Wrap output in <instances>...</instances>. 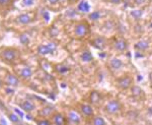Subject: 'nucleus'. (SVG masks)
Wrapping results in <instances>:
<instances>
[{"mask_svg": "<svg viewBox=\"0 0 152 125\" xmlns=\"http://www.w3.org/2000/svg\"><path fill=\"white\" fill-rule=\"evenodd\" d=\"M88 32H89V28H88L86 23L80 21V23L75 24L74 34L77 38H84V37L88 34Z\"/></svg>", "mask_w": 152, "mask_h": 125, "instance_id": "7ed1b4c3", "label": "nucleus"}, {"mask_svg": "<svg viewBox=\"0 0 152 125\" xmlns=\"http://www.w3.org/2000/svg\"><path fill=\"white\" fill-rule=\"evenodd\" d=\"M114 48L116 51H119V52H124L128 49V42L125 40L124 38H119L115 41L114 43Z\"/></svg>", "mask_w": 152, "mask_h": 125, "instance_id": "39448f33", "label": "nucleus"}, {"mask_svg": "<svg viewBox=\"0 0 152 125\" xmlns=\"http://www.w3.org/2000/svg\"><path fill=\"white\" fill-rule=\"evenodd\" d=\"M92 44H94V46L95 48L102 50V49L105 47V45H107V41H105V39L104 37H99V38L94 39V42H92Z\"/></svg>", "mask_w": 152, "mask_h": 125, "instance_id": "9b49d317", "label": "nucleus"}, {"mask_svg": "<svg viewBox=\"0 0 152 125\" xmlns=\"http://www.w3.org/2000/svg\"><path fill=\"white\" fill-rule=\"evenodd\" d=\"M91 123L94 125H104L105 120L102 118V116H95L94 117V119L91 120Z\"/></svg>", "mask_w": 152, "mask_h": 125, "instance_id": "412c9836", "label": "nucleus"}, {"mask_svg": "<svg viewBox=\"0 0 152 125\" xmlns=\"http://www.w3.org/2000/svg\"><path fill=\"white\" fill-rule=\"evenodd\" d=\"M77 9H78V11H79V12L87 13V12H89V10H90V5H89V3H88L87 1H85V0H82V1L80 2L79 4H78Z\"/></svg>", "mask_w": 152, "mask_h": 125, "instance_id": "2eb2a0df", "label": "nucleus"}, {"mask_svg": "<svg viewBox=\"0 0 152 125\" xmlns=\"http://www.w3.org/2000/svg\"><path fill=\"white\" fill-rule=\"evenodd\" d=\"M9 119H10L12 122H14V123H16V122L19 121V118L16 116L15 114H10V115H9Z\"/></svg>", "mask_w": 152, "mask_h": 125, "instance_id": "bb28decb", "label": "nucleus"}, {"mask_svg": "<svg viewBox=\"0 0 152 125\" xmlns=\"http://www.w3.org/2000/svg\"><path fill=\"white\" fill-rule=\"evenodd\" d=\"M88 18H89V19H91L92 21H96L102 18V13L99 11H92L91 13H89Z\"/></svg>", "mask_w": 152, "mask_h": 125, "instance_id": "4be33fe9", "label": "nucleus"}, {"mask_svg": "<svg viewBox=\"0 0 152 125\" xmlns=\"http://www.w3.org/2000/svg\"><path fill=\"white\" fill-rule=\"evenodd\" d=\"M10 0H0V6H5L7 4H9Z\"/></svg>", "mask_w": 152, "mask_h": 125, "instance_id": "c756f323", "label": "nucleus"}, {"mask_svg": "<svg viewBox=\"0 0 152 125\" xmlns=\"http://www.w3.org/2000/svg\"><path fill=\"white\" fill-rule=\"evenodd\" d=\"M81 60L83 61V62H90V61L94 60V56H92V54L90 51H84V52H82L81 54Z\"/></svg>", "mask_w": 152, "mask_h": 125, "instance_id": "f3484780", "label": "nucleus"}, {"mask_svg": "<svg viewBox=\"0 0 152 125\" xmlns=\"http://www.w3.org/2000/svg\"><path fill=\"white\" fill-rule=\"evenodd\" d=\"M142 14H143V11L140 10V9H139V10H133L131 12V15L133 16L134 18H136V19L140 18L142 16Z\"/></svg>", "mask_w": 152, "mask_h": 125, "instance_id": "393cba45", "label": "nucleus"}, {"mask_svg": "<svg viewBox=\"0 0 152 125\" xmlns=\"http://www.w3.org/2000/svg\"><path fill=\"white\" fill-rule=\"evenodd\" d=\"M135 48L139 51V52H143V51H146L147 49L149 48V42L146 40H141L139 42H137L136 45H135Z\"/></svg>", "mask_w": 152, "mask_h": 125, "instance_id": "f8f14e48", "label": "nucleus"}, {"mask_svg": "<svg viewBox=\"0 0 152 125\" xmlns=\"http://www.w3.org/2000/svg\"><path fill=\"white\" fill-rule=\"evenodd\" d=\"M131 92H132V96L135 98V99H138V100H141L144 98V90L140 89L139 87H137V85H132L131 87Z\"/></svg>", "mask_w": 152, "mask_h": 125, "instance_id": "1a4fd4ad", "label": "nucleus"}, {"mask_svg": "<svg viewBox=\"0 0 152 125\" xmlns=\"http://www.w3.org/2000/svg\"><path fill=\"white\" fill-rule=\"evenodd\" d=\"M19 40H20V42L23 44V45H26V44L28 43V37L26 35H21L19 37Z\"/></svg>", "mask_w": 152, "mask_h": 125, "instance_id": "a878e982", "label": "nucleus"}, {"mask_svg": "<svg viewBox=\"0 0 152 125\" xmlns=\"http://www.w3.org/2000/svg\"><path fill=\"white\" fill-rule=\"evenodd\" d=\"M100 99H102V96L99 92H91V94H90V102L92 103V104H99L100 102Z\"/></svg>", "mask_w": 152, "mask_h": 125, "instance_id": "a211bd4d", "label": "nucleus"}, {"mask_svg": "<svg viewBox=\"0 0 152 125\" xmlns=\"http://www.w3.org/2000/svg\"><path fill=\"white\" fill-rule=\"evenodd\" d=\"M56 70H57L59 73L63 74V73L68 72L69 67H68V66H66V65H57V66H56Z\"/></svg>", "mask_w": 152, "mask_h": 125, "instance_id": "b1692460", "label": "nucleus"}, {"mask_svg": "<svg viewBox=\"0 0 152 125\" xmlns=\"http://www.w3.org/2000/svg\"><path fill=\"white\" fill-rule=\"evenodd\" d=\"M116 85L122 90H129L133 85V78L130 76V75H123V76L119 77L117 79Z\"/></svg>", "mask_w": 152, "mask_h": 125, "instance_id": "f257e3e1", "label": "nucleus"}, {"mask_svg": "<svg viewBox=\"0 0 152 125\" xmlns=\"http://www.w3.org/2000/svg\"><path fill=\"white\" fill-rule=\"evenodd\" d=\"M104 109H105V112H107V114L116 115L122 110V105H121V103H120L119 100L114 99V100H111V101L107 103Z\"/></svg>", "mask_w": 152, "mask_h": 125, "instance_id": "f03ea898", "label": "nucleus"}, {"mask_svg": "<svg viewBox=\"0 0 152 125\" xmlns=\"http://www.w3.org/2000/svg\"><path fill=\"white\" fill-rule=\"evenodd\" d=\"M53 111H54L53 107H45L40 111V115H41V116H43V117H47V116L52 115Z\"/></svg>", "mask_w": 152, "mask_h": 125, "instance_id": "aec40b11", "label": "nucleus"}, {"mask_svg": "<svg viewBox=\"0 0 152 125\" xmlns=\"http://www.w3.org/2000/svg\"><path fill=\"white\" fill-rule=\"evenodd\" d=\"M34 21L33 13H23L16 18V21L20 24H28Z\"/></svg>", "mask_w": 152, "mask_h": 125, "instance_id": "423d86ee", "label": "nucleus"}, {"mask_svg": "<svg viewBox=\"0 0 152 125\" xmlns=\"http://www.w3.org/2000/svg\"><path fill=\"white\" fill-rule=\"evenodd\" d=\"M49 2H50L51 4H56V3H58L59 2V0H48Z\"/></svg>", "mask_w": 152, "mask_h": 125, "instance_id": "473e14b6", "label": "nucleus"}, {"mask_svg": "<svg viewBox=\"0 0 152 125\" xmlns=\"http://www.w3.org/2000/svg\"><path fill=\"white\" fill-rule=\"evenodd\" d=\"M6 85H9V87H16V85H18L19 80L18 78L15 76V75H12V74H8L6 76V80H5Z\"/></svg>", "mask_w": 152, "mask_h": 125, "instance_id": "dca6fc26", "label": "nucleus"}, {"mask_svg": "<svg viewBox=\"0 0 152 125\" xmlns=\"http://www.w3.org/2000/svg\"><path fill=\"white\" fill-rule=\"evenodd\" d=\"M38 52L40 54H42V55H46V54L51 53L47 45H41L40 47L38 48Z\"/></svg>", "mask_w": 152, "mask_h": 125, "instance_id": "5701e85b", "label": "nucleus"}, {"mask_svg": "<svg viewBox=\"0 0 152 125\" xmlns=\"http://www.w3.org/2000/svg\"><path fill=\"white\" fill-rule=\"evenodd\" d=\"M37 123H39V124H50L51 122L49 121V120H38Z\"/></svg>", "mask_w": 152, "mask_h": 125, "instance_id": "7c9ffc66", "label": "nucleus"}, {"mask_svg": "<svg viewBox=\"0 0 152 125\" xmlns=\"http://www.w3.org/2000/svg\"><path fill=\"white\" fill-rule=\"evenodd\" d=\"M134 2L136 5H141V4H143V3H146L147 0H134Z\"/></svg>", "mask_w": 152, "mask_h": 125, "instance_id": "c85d7f7f", "label": "nucleus"}, {"mask_svg": "<svg viewBox=\"0 0 152 125\" xmlns=\"http://www.w3.org/2000/svg\"><path fill=\"white\" fill-rule=\"evenodd\" d=\"M15 57H16V51L13 50V49L7 48V49H4L1 52V58L4 61H7V62L13 61L15 59Z\"/></svg>", "mask_w": 152, "mask_h": 125, "instance_id": "20e7f679", "label": "nucleus"}, {"mask_svg": "<svg viewBox=\"0 0 152 125\" xmlns=\"http://www.w3.org/2000/svg\"><path fill=\"white\" fill-rule=\"evenodd\" d=\"M80 111H81L82 115H84V116H86V117L94 116V108L89 104H82L81 106H80Z\"/></svg>", "mask_w": 152, "mask_h": 125, "instance_id": "0eeeda50", "label": "nucleus"}, {"mask_svg": "<svg viewBox=\"0 0 152 125\" xmlns=\"http://www.w3.org/2000/svg\"><path fill=\"white\" fill-rule=\"evenodd\" d=\"M31 75H33V70H31V68L28 67V66H23L20 69V71H19V76L24 80L29 79V78L31 77Z\"/></svg>", "mask_w": 152, "mask_h": 125, "instance_id": "6e6552de", "label": "nucleus"}, {"mask_svg": "<svg viewBox=\"0 0 152 125\" xmlns=\"http://www.w3.org/2000/svg\"><path fill=\"white\" fill-rule=\"evenodd\" d=\"M124 2H126V3H131L132 1H134V0H123Z\"/></svg>", "mask_w": 152, "mask_h": 125, "instance_id": "72a5a7b5", "label": "nucleus"}, {"mask_svg": "<svg viewBox=\"0 0 152 125\" xmlns=\"http://www.w3.org/2000/svg\"><path fill=\"white\" fill-rule=\"evenodd\" d=\"M122 66H123V62H122L121 59H119L117 57L112 58L111 61H110V68H111V70H113V71L119 70Z\"/></svg>", "mask_w": 152, "mask_h": 125, "instance_id": "9d476101", "label": "nucleus"}, {"mask_svg": "<svg viewBox=\"0 0 152 125\" xmlns=\"http://www.w3.org/2000/svg\"><path fill=\"white\" fill-rule=\"evenodd\" d=\"M20 107H21V109L24 110L26 112H28V113L35 110V105H34V103L31 101H28V100H26L24 102L21 103Z\"/></svg>", "mask_w": 152, "mask_h": 125, "instance_id": "ddd939ff", "label": "nucleus"}, {"mask_svg": "<svg viewBox=\"0 0 152 125\" xmlns=\"http://www.w3.org/2000/svg\"><path fill=\"white\" fill-rule=\"evenodd\" d=\"M34 3H35V0H23V4L26 6L33 5Z\"/></svg>", "mask_w": 152, "mask_h": 125, "instance_id": "cd10ccee", "label": "nucleus"}, {"mask_svg": "<svg viewBox=\"0 0 152 125\" xmlns=\"http://www.w3.org/2000/svg\"><path fill=\"white\" fill-rule=\"evenodd\" d=\"M107 1H110L113 4H120L122 2V0H107Z\"/></svg>", "mask_w": 152, "mask_h": 125, "instance_id": "2f4dec72", "label": "nucleus"}, {"mask_svg": "<svg viewBox=\"0 0 152 125\" xmlns=\"http://www.w3.org/2000/svg\"><path fill=\"white\" fill-rule=\"evenodd\" d=\"M68 120L71 123H80V116L77 112L72 110L68 113Z\"/></svg>", "mask_w": 152, "mask_h": 125, "instance_id": "4468645a", "label": "nucleus"}, {"mask_svg": "<svg viewBox=\"0 0 152 125\" xmlns=\"http://www.w3.org/2000/svg\"><path fill=\"white\" fill-rule=\"evenodd\" d=\"M53 123L55 124H64L65 123V117L62 114H55L53 116Z\"/></svg>", "mask_w": 152, "mask_h": 125, "instance_id": "6ab92c4d", "label": "nucleus"}]
</instances>
